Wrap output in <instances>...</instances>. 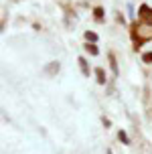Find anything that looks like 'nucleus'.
<instances>
[{
    "instance_id": "0eeeda50",
    "label": "nucleus",
    "mask_w": 152,
    "mask_h": 154,
    "mask_svg": "<svg viewBox=\"0 0 152 154\" xmlns=\"http://www.w3.org/2000/svg\"><path fill=\"white\" fill-rule=\"evenodd\" d=\"M101 12H104L101 8H95V16H98V18H101Z\"/></svg>"
},
{
    "instance_id": "f03ea898",
    "label": "nucleus",
    "mask_w": 152,
    "mask_h": 154,
    "mask_svg": "<svg viewBox=\"0 0 152 154\" xmlns=\"http://www.w3.org/2000/svg\"><path fill=\"white\" fill-rule=\"evenodd\" d=\"M95 75H98L99 83H106V77H104V69H95Z\"/></svg>"
},
{
    "instance_id": "39448f33",
    "label": "nucleus",
    "mask_w": 152,
    "mask_h": 154,
    "mask_svg": "<svg viewBox=\"0 0 152 154\" xmlns=\"http://www.w3.org/2000/svg\"><path fill=\"white\" fill-rule=\"evenodd\" d=\"M146 63H152V53H144V57H142Z\"/></svg>"
},
{
    "instance_id": "20e7f679",
    "label": "nucleus",
    "mask_w": 152,
    "mask_h": 154,
    "mask_svg": "<svg viewBox=\"0 0 152 154\" xmlns=\"http://www.w3.org/2000/svg\"><path fill=\"white\" fill-rule=\"evenodd\" d=\"M85 38L87 41H98V35L95 32H85Z\"/></svg>"
},
{
    "instance_id": "7ed1b4c3",
    "label": "nucleus",
    "mask_w": 152,
    "mask_h": 154,
    "mask_svg": "<svg viewBox=\"0 0 152 154\" xmlns=\"http://www.w3.org/2000/svg\"><path fill=\"white\" fill-rule=\"evenodd\" d=\"M79 63H81V71L87 75V73H89V69H87V63H85V59H79Z\"/></svg>"
},
{
    "instance_id": "f257e3e1",
    "label": "nucleus",
    "mask_w": 152,
    "mask_h": 154,
    "mask_svg": "<svg viewBox=\"0 0 152 154\" xmlns=\"http://www.w3.org/2000/svg\"><path fill=\"white\" fill-rule=\"evenodd\" d=\"M140 16H142L148 24H152V10L148 6H142V8H140Z\"/></svg>"
},
{
    "instance_id": "423d86ee",
    "label": "nucleus",
    "mask_w": 152,
    "mask_h": 154,
    "mask_svg": "<svg viewBox=\"0 0 152 154\" xmlns=\"http://www.w3.org/2000/svg\"><path fill=\"white\" fill-rule=\"evenodd\" d=\"M87 51H91V55H98V49L93 45H87Z\"/></svg>"
}]
</instances>
